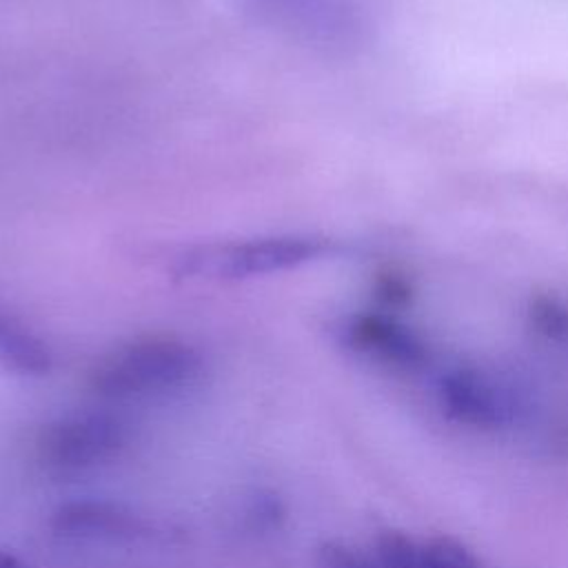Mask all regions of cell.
<instances>
[{
    "label": "cell",
    "instance_id": "1",
    "mask_svg": "<svg viewBox=\"0 0 568 568\" xmlns=\"http://www.w3.org/2000/svg\"><path fill=\"white\" fill-rule=\"evenodd\" d=\"M326 253L331 242L317 235H264L184 248L175 255L173 271L189 280H246L297 268Z\"/></svg>",
    "mask_w": 568,
    "mask_h": 568
},
{
    "label": "cell",
    "instance_id": "2",
    "mask_svg": "<svg viewBox=\"0 0 568 568\" xmlns=\"http://www.w3.org/2000/svg\"><path fill=\"white\" fill-rule=\"evenodd\" d=\"M200 373L202 357L193 346L180 339L151 337L104 357L93 373V388L115 399L164 395L189 386Z\"/></svg>",
    "mask_w": 568,
    "mask_h": 568
},
{
    "label": "cell",
    "instance_id": "3",
    "mask_svg": "<svg viewBox=\"0 0 568 568\" xmlns=\"http://www.w3.org/2000/svg\"><path fill=\"white\" fill-rule=\"evenodd\" d=\"M255 20L291 40L346 51L366 40L368 18L359 0H246Z\"/></svg>",
    "mask_w": 568,
    "mask_h": 568
},
{
    "label": "cell",
    "instance_id": "4",
    "mask_svg": "<svg viewBox=\"0 0 568 568\" xmlns=\"http://www.w3.org/2000/svg\"><path fill=\"white\" fill-rule=\"evenodd\" d=\"M124 437V426L106 413H73L42 430L38 450L47 468L69 475L109 462Z\"/></svg>",
    "mask_w": 568,
    "mask_h": 568
},
{
    "label": "cell",
    "instance_id": "5",
    "mask_svg": "<svg viewBox=\"0 0 568 568\" xmlns=\"http://www.w3.org/2000/svg\"><path fill=\"white\" fill-rule=\"evenodd\" d=\"M58 535L82 539H122L142 532V521L120 504L111 501H69L51 519Z\"/></svg>",
    "mask_w": 568,
    "mask_h": 568
},
{
    "label": "cell",
    "instance_id": "6",
    "mask_svg": "<svg viewBox=\"0 0 568 568\" xmlns=\"http://www.w3.org/2000/svg\"><path fill=\"white\" fill-rule=\"evenodd\" d=\"M320 568H382L379 564L362 557L342 544H324L317 552Z\"/></svg>",
    "mask_w": 568,
    "mask_h": 568
},
{
    "label": "cell",
    "instance_id": "7",
    "mask_svg": "<svg viewBox=\"0 0 568 568\" xmlns=\"http://www.w3.org/2000/svg\"><path fill=\"white\" fill-rule=\"evenodd\" d=\"M22 331H16L13 326L0 322V357L7 362L9 355L13 353V348L18 346V342L22 339Z\"/></svg>",
    "mask_w": 568,
    "mask_h": 568
},
{
    "label": "cell",
    "instance_id": "8",
    "mask_svg": "<svg viewBox=\"0 0 568 568\" xmlns=\"http://www.w3.org/2000/svg\"><path fill=\"white\" fill-rule=\"evenodd\" d=\"M0 568H22V566L18 564V559L11 552L0 550Z\"/></svg>",
    "mask_w": 568,
    "mask_h": 568
}]
</instances>
